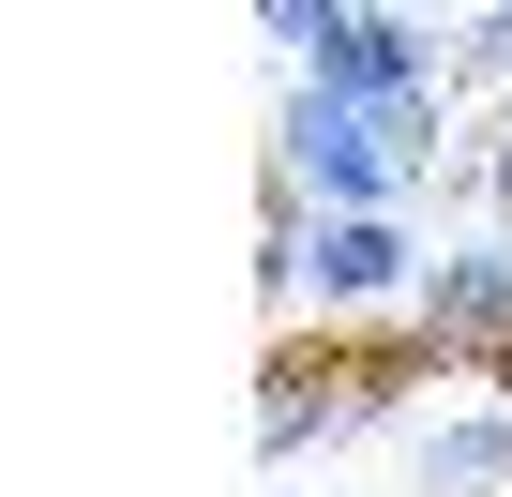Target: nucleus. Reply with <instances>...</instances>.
<instances>
[{"instance_id": "2", "label": "nucleus", "mask_w": 512, "mask_h": 497, "mask_svg": "<svg viewBox=\"0 0 512 497\" xmlns=\"http://www.w3.org/2000/svg\"><path fill=\"white\" fill-rule=\"evenodd\" d=\"M302 61H317V91H347V106H377V121L437 91V46H422L407 16H392V0H347V16H332V31L302 46Z\"/></svg>"}, {"instance_id": "3", "label": "nucleus", "mask_w": 512, "mask_h": 497, "mask_svg": "<svg viewBox=\"0 0 512 497\" xmlns=\"http://www.w3.org/2000/svg\"><path fill=\"white\" fill-rule=\"evenodd\" d=\"M302 272H317V302H332V317H377V302H407V287H422V257H407V226H392V211H332Z\"/></svg>"}, {"instance_id": "4", "label": "nucleus", "mask_w": 512, "mask_h": 497, "mask_svg": "<svg viewBox=\"0 0 512 497\" xmlns=\"http://www.w3.org/2000/svg\"><path fill=\"white\" fill-rule=\"evenodd\" d=\"M256 16H272V46H317V31L347 16V0H256Z\"/></svg>"}, {"instance_id": "1", "label": "nucleus", "mask_w": 512, "mask_h": 497, "mask_svg": "<svg viewBox=\"0 0 512 497\" xmlns=\"http://www.w3.org/2000/svg\"><path fill=\"white\" fill-rule=\"evenodd\" d=\"M272 166H287V181H317L332 211H392V196L422 181V166H407V136H392L377 106L317 91V76H302V106H287V151H272Z\"/></svg>"}, {"instance_id": "5", "label": "nucleus", "mask_w": 512, "mask_h": 497, "mask_svg": "<svg viewBox=\"0 0 512 497\" xmlns=\"http://www.w3.org/2000/svg\"><path fill=\"white\" fill-rule=\"evenodd\" d=\"M467 76H512V0H482V31H467Z\"/></svg>"}]
</instances>
